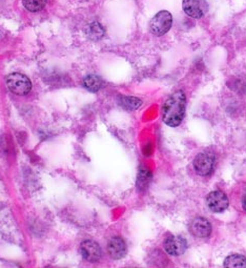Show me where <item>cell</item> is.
Segmentation results:
<instances>
[{
	"label": "cell",
	"instance_id": "obj_1",
	"mask_svg": "<svg viewBox=\"0 0 246 268\" xmlns=\"http://www.w3.org/2000/svg\"><path fill=\"white\" fill-rule=\"evenodd\" d=\"M186 109V97L183 91H177L162 107V120L167 125L176 127L181 124Z\"/></svg>",
	"mask_w": 246,
	"mask_h": 268
},
{
	"label": "cell",
	"instance_id": "obj_2",
	"mask_svg": "<svg viewBox=\"0 0 246 268\" xmlns=\"http://www.w3.org/2000/svg\"><path fill=\"white\" fill-rule=\"evenodd\" d=\"M173 26V16L169 11H160L149 23V31L155 36H162L167 34Z\"/></svg>",
	"mask_w": 246,
	"mask_h": 268
},
{
	"label": "cell",
	"instance_id": "obj_3",
	"mask_svg": "<svg viewBox=\"0 0 246 268\" xmlns=\"http://www.w3.org/2000/svg\"><path fill=\"white\" fill-rule=\"evenodd\" d=\"M7 85L12 93L19 96L28 95L32 90L31 80L19 73L10 74L7 77Z\"/></svg>",
	"mask_w": 246,
	"mask_h": 268
},
{
	"label": "cell",
	"instance_id": "obj_4",
	"mask_svg": "<svg viewBox=\"0 0 246 268\" xmlns=\"http://www.w3.org/2000/svg\"><path fill=\"white\" fill-rule=\"evenodd\" d=\"M215 160L216 157L213 153L204 151V153L198 154L194 160V168L196 172L200 176H208L214 170Z\"/></svg>",
	"mask_w": 246,
	"mask_h": 268
},
{
	"label": "cell",
	"instance_id": "obj_5",
	"mask_svg": "<svg viewBox=\"0 0 246 268\" xmlns=\"http://www.w3.org/2000/svg\"><path fill=\"white\" fill-rule=\"evenodd\" d=\"M182 8L187 16L199 19L206 14L208 4L205 0H183Z\"/></svg>",
	"mask_w": 246,
	"mask_h": 268
},
{
	"label": "cell",
	"instance_id": "obj_6",
	"mask_svg": "<svg viewBox=\"0 0 246 268\" xmlns=\"http://www.w3.org/2000/svg\"><path fill=\"white\" fill-rule=\"evenodd\" d=\"M206 203L208 208L214 213H222L229 205L228 198L224 193L220 191H215L210 193L206 198Z\"/></svg>",
	"mask_w": 246,
	"mask_h": 268
},
{
	"label": "cell",
	"instance_id": "obj_7",
	"mask_svg": "<svg viewBox=\"0 0 246 268\" xmlns=\"http://www.w3.org/2000/svg\"><path fill=\"white\" fill-rule=\"evenodd\" d=\"M166 251L171 255H180L187 249V242L180 236H170L163 243Z\"/></svg>",
	"mask_w": 246,
	"mask_h": 268
},
{
	"label": "cell",
	"instance_id": "obj_8",
	"mask_svg": "<svg viewBox=\"0 0 246 268\" xmlns=\"http://www.w3.org/2000/svg\"><path fill=\"white\" fill-rule=\"evenodd\" d=\"M80 252L82 254V257H84L87 261L92 263L99 261L102 255V250L98 245V243L92 240H87L81 243Z\"/></svg>",
	"mask_w": 246,
	"mask_h": 268
},
{
	"label": "cell",
	"instance_id": "obj_9",
	"mask_svg": "<svg viewBox=\"0 0 246 268\" xmlns=\"http://www.w3.org/2000/svg\"><path fill=\"white\" fill-rule=\"evenodd\" d=\"M190 230L192 235L197 238H207L212 234V225L205 218L198 217L191 222Z\"/></svg>",
	"mask_w": 246,
	"mask_h": 268
},
{
	"label": "cell",
	"instance_id": "obj_10",
	"mask_svg": "<svg viewBox=\"0 0 246 268\" xmlns=\"http://www.w3.org/2000/svg\"><path fill=\"white\" fill-rule=\"evenodd\" d=\"M108 251L111 257L115 260L122 259L126 254V244L120 237H114L110 240L108 245Z\"/></svg>",
	"mask_w": 246,
	"mask_h": 268
},
{
	"label": "cell",
	"instance_id": "obj_11",
	"mask_svg": "<svg viewBox=\"0 0 246 268\" xmlns=\"http://www.w3.org/2000/svg\"><path fill=\"white\" fill-rule=\"evenodd\" d=\"M84 86L92 93H96L103 86V81L96 75H89L84 79Z\"/></svg>",
	"mask_w": 246,
	"mask_h": 268
},
{
	"label": "cell",
	"instance_id": "obj_12",
	"mask_svg": "<svg viewBox=\"0 0 246 268\" xmlns=\"http://www.w3.org/2000/svg\"><path fill=\"white\" fill-rule=\"evenodd\" d=\"M151 179V173L149 170H147L146 168L141 167L139 170L138 173V178H137V188L140 192H143L147 189V186L150 182Z\"/></svg>",
	"mask_w": 246,
	"mask_h": 268
},
{
	"label": "cell",
	"instance_id": "obj_13",
	"mask_svg": "<svg viewBox=\"0 0 246 268\" xmlns=\"http://www.w3.org/2000/svg\"><path fill=\"white\" fill-rule=\"evenodd\" d=\"M119 104L126 111H135L141 107L142 101L136 97H125L122 96L119 98Z\"/></svg>",
	"mask_w": 246,
	"mask_h": 268
},
{
	"label": "cell",
	"instance_id": "obj_14",
	"mask_svg": "<svg viewBox=\"0 0 246 268\" xmlns=\"http://www.w3.org/2000/svg\"><path fill=\"white\" fill-rule=\"evenodd\" d=\"M224 266L230 268H237V267H246V258L242 254L233 253L228 255L224 260Z\"/></svg>",
	"mask_w": 246,
	"mask_h": 268
},
{
	"label": "cell",
	"instance_id": "obj_15",
	"mask_svg": "<svg viewBox=\"0 0 246 268\" xmlns=\"http://www.w3.org/2000/svg\"><path fill=\"white\" fill-rule=\"evenodd\" d=\"M103 34H104V30L98 22L92 23V25H90L88 28V36L92 40L100 39L103 36Z\"/></svg>",
	"mask_w": 246,
	"mask_h": 268
},
{
	"label": "cell",
	"instance_id": "obj_16",
	"mask_svg": "<svg viewBox=\"0 0 246 268\" xmlns=\"http://www.w3.org/2000/svg\"><path fill=\"white\" fill-rule=\"evenodd\" d=\"M46 5V0H23V6L30 12H38Z\"/></svg>",
	"mask_w": 246,
	"mask_h": 268
},
{
	"label": "cell",
	"instance_id": "obj_17",
	"mask_svg": "<svg viewBox=\"0 0 246 268\" xmlns=\"http://www.w3.org/2000/svg\"><path fill=\"white\" fill-rule=\"evenodd\" d=\"M242 206H243V209L246 212V194H244L243 198H242Z\"/></svg>",
	"mask_w": 246,
	"mask_h": 268
}]
</instances>
